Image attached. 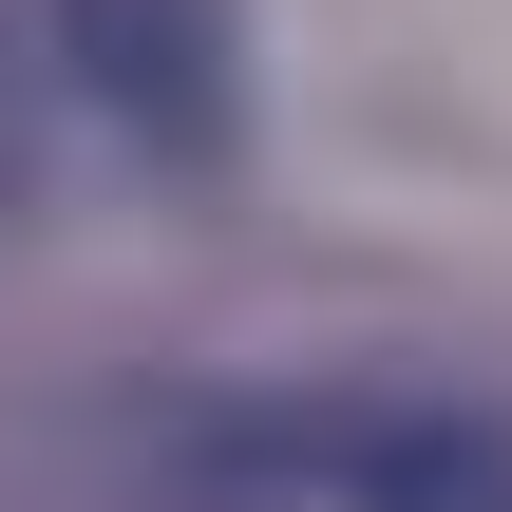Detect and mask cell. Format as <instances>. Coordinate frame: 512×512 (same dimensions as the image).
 Masks as SVG:
<instances>
[{"mask_svg": "<svg viewBox=\"0 0 512 512\" xmlns=\"http://www.w3.org/2000/svg\"><path fill=\"white\" fill-rule=\"evenodd\" d=\"M57 76H76L152 171H209V152H228V114H247L228 0H57Z\"/></svg>", "mask_w": 512, "mask_h": 512, "instance_id": "obj_1", "label": "cell"}, {"mask_svg": "<svg viewBox=\"0 0 512 512\" xmlns=\"http://www.w3.org/2000/svg\"><path fill=\"white\" fill-rule=\"evenodd\" d=\"M342 512H512V418L437 399V418H380L342 456Z\"/></svg>", "mask_w": 512, "mask_h": 512, "instance_id": "obj_2", "label": "cell"}]
</instances>
